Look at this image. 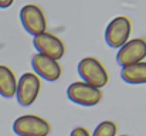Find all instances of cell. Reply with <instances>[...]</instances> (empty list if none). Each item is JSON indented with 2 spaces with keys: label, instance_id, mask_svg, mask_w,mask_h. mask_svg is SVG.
<instances>
[{
  "label": "cell",
  "instance_id": "obj_1",
  "mask_svg": "<svg viewBox=\"0 0 146 136\" xmlns=\"http://www.w3.org/2000/svg\"><path fill=\"white\" fill-rule=\"evenodd\" d=\"M78 74L81 80L95 88H104L109 82V74L105 65L95 57H85L78 62Z\"/></svg>",
  "mask_w": 146,
  "mask_h": 136
},
{
  "label": "cell",
  "instance_id": "obj_2",
  "mask_svg": "<svg viewBox=\"0 0 146 136\" xmlns=\"http://www.w3.org/2000/svg\"><path fill=\"white\" fill-rule=\"evenodd\" d=\"M132 33V21L126 16H118L109 21L105 29V41L112 48H121Z\"/></svg>",
  "mask_w": 146,
  "mask_h": 136
},
{
  "label": "cell",
  "instance_id": "obj_3",
  "mask_svg": "<svg viewBox=\"0 0 146 136\" xmlns=\"http://www.w3.org/2000/svg\"><path fill=\"white\" fill-rule=\"evenodd\" d=\"M13 131L19 136H48L51 126L38 115H23L13 122Z\"/></svg>",
  "mask_w": 146,
  "mask_h": 136
},
{
  "label": "cell",
  "instance_id": "obj_4",
  "mask_svg": "<svg viewBox=\"0 0 146 136\" xmlns=\"http://www.w3.org/2000/svg\"><path fill=\"white\" fill-rule=\"evenodd\" d=\"M67 96L71 102L77 105L95 106L102 99V91L92 85L85 84L84 81H77L67 88Z\"/></svg>",
  "mask_w": 146,
  "mask_h": 136
},
{
  "label": "cell",
  "instance_id": "obj_5",
  "mask_svg": "<svg viewBox=\"0 0 146 136\" xmlns=\"http://www.w3.org/2000/svg\"><path fill=\"white\" fill-rule=\"evenodd\" d=\"M41 91V80L34 72H24L17 80L16 96L17 102L23 106H30L36 102Z\"/></svg>",
  "mask_w": 146,
  "mask_h": 136
},
{
  "label": "cell",
  "instance_id": "obj_6",
  "mask_svg": "<svg viewBox=\"0 0 146 136\" xmlns=\"http://www.w3.org/2000/svg\"><path fill=\"white\" fill-rule=\"evenodd\" d=\"M20 21L24 30L33 37L44 33L47 29V19L44 10L37 4H26L20 10Z\"/></svg>",
  "mask_w": 146,
  "mask_h": 136
},
{
  "label": "cell",
  "instance_id": "obj_7",
  "mask_svg": "<svg viewBox=\"0 0 146 136\" xmlns=\"http://www.w3.org/2000/svg\"><path fill=\"white\" fill-rule=\"evenodd\" d=\"M33 44L36 47L37 52L38 54H43V55H47L52 60H61L65 54V44L64 41L48 31H44V33H40L37 36H34L33 38Z\"/></svg>",
  "mask_w": 146,
  "mask_h": 136
},
{
  "label": "cell",
  "instance_id": "obj_8",
  "mask_svg": "<svg viewBox=\"0 0 146 136\" xmlns=\"http://www.w3.org/2000/svg\"><path fill=\"white\" fill-rule=\"evenodd\" d=\"M146 58V40L145 38H132L118 50L116 62L121 67L132 65L141 62Z\"/></svg>",
  "mask_w": 146,
  "mask_h": 136
},
{
  "label": "cell",
  "instance_id": "obj_9",
  "mask_svg": "<svg viewBox=\"0 0 146 136\" xmlns=\"http://www.w3.org/2000/svg\"><path fill=\"white\" fill-rule=\"evenodd\" d=\"M31 67L34 70V74L38 78H43V80L50 81V82L60 80V77L62 74V67L57 60H52L47 55H43V54H38V52L33 57Z\"/></svg>",
  "mask_w": 146,
  "mask_h": 136
},
{
  "label": "cell",
  "instance_id": "obj_10",
  "mask_svg": "<svg viewBox=\"0 0 146 136\" xmlns=\"http://www.w3.org/2000/svg\"><path fill=\"white\" fill-rule=\"evenodd\" d=\"M121 78L132 85L146 84V61H141L132 65L122 67L121 70Z\"/></svg>",
  "mask_w": 146,
  "mask_h": 136
},
{
  "label": "cell",
  "instance_id": "obj_11",
  "mask_svg": "<svg viewBox=\"0 0 146 136\" xmlns=\"http://www.w3.org/2000/svg\"><path fill=\"white\" fill-rule=\"evenodd\" d=\"M17 78L13 70L7 65H0V95L4 98H13L16 95Z\"/></svg>",
  "mask_w": 146,
  "mask_h": 136
},
{
  "label": "cell",
  "instance_id": "obj_12",
  "mask_svg": "<svg viewBox=\"0 0 146 136\" xmlns=\"http://www.w3.org/2000/svg\"><path fill=\"white\" fill-rule=\"evenodd\" d=\"M118 125L113 121H102L91 136H116Z\"/></svg>",
  "mask_w": 146,
  "mask_h": 136
},
{
  "label": "cell",
  "instance_id": "obj_13",
  "mask_svg": "<svg viewBox=\"0 0 146 136\" xmlns=\"http://www.w3.org/2000/svg\"><path fill=\"white\" fill-rule=\"evenodd\" d=\"M70 136H91V133L84 126H77V128H74L71 131V135Z\"/></svg>",
  "mask_w": 146,
  "mask_h": 136
},
{
  "label": "cell",
  "instance_id": "obj_14",
  "mask_svg": "<svg viewBox=\"0 0 146 136\" xmlns=\"http://www.w3.org/2000/svg\"><path fill=\"white\" fill-rule=\"evenodd\" d=\"M14 3V0H0V9H7Z\"/></svg>",
  "mask_w": 146,
  "mask_h": 136
},
{
  "label": "cell",
  "instance_id": "obj_15",
  "mask_svg": "<svg viewBox=\"0 0 146 136\" xmlns=\"http://www.w3.org/2000/svg\"><path fill=\"white\" fill-rule=\"evenodd\" d=\"M121 136H131V135H121Z\"/></svg>",
  "mask_w": 146,
  "mask_h": 136
}]
</instances>
